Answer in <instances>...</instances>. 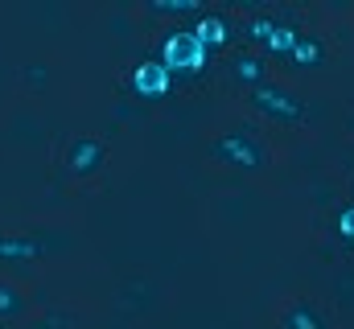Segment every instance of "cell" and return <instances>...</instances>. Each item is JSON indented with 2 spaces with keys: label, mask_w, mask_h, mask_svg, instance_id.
I'll use <instances>...</instances> for the list:
<instances>
[{
  "label": "cell",
  "mask_w": 354,
  "mask_h": 329,
  "mask_svg": "<svg viewBox=\"0 0 354 329\" xmlns=\"http://www.w3.org/2000/svg\"><path fill=\"white\" fill-rule=\"evenodd\" d=\"M161 62H165L169 75L198 79V75H206V66H210V50H206L189 29H169V37L161 41Z\"/></svg>",
  "instance_id": "obj_1"
},
{
  "label": "cell",
  "mask_w": 354,
  "mask_h": 329,
  "mask_svg": "<svg viewBox=\"0 0 354 329\" xmlns=\"http://www.w3.org/2000/svg\"><path fill=\"white\" fill-rule=\"evenodd\" d=\"M210 157L223 164H239V169H260L268 161V149L252 128H235L210 140Z\"/></svg>",
  "instance_id": "obj_2"
},
{
  "label": "cell",
  "mask_w": 354,
  "mask_h": 329,
  "mask_svg": "<svg viewBox=\"0 0 354 329\" xmlns=\"http://www.w3.org/2000/svg\"><path fill=\"white\" fill-rule=\"evenodd\" d=\"M248 103L268 115V120H276V124H301L305 115H309V103L301 99V95H292V91H284V86H276V82H264V86H252V95H248Z\"/></svg>",
  "instance_id": "obj_3"
},
{
  "label": "cell",
  "mask_w": 354,
  "mask_h": 329,
  "mask_svg": "<svg viewBox=\"0 0 354 329\" xmlns=\"http://www.w3.org/2000/svg\"><path fill=\"white\" fill-rule=\"evenodd\" d=\"M248 37H252V46H260L268 50L272 58H292V50H297V41H301V29L292 25V21H280V17H252L248 21Z\"/></svg>",
  "instance_id": "obj_4"
},
{
  "label": "cell",
  "mask_w": 354,
  "mask_h": 329,
  "mask_svg": "<svg viewBox=\"0 0 354 329\" xmlns=\"http://www.w3.org/2000/svg\"><path fill=\"white\" fill-rule=\"evenodd\" d=\"M128 82H132L136 99H149V103H157V99H165V95L174 91V75L165 70L161 58H145V62H136Z\"/></svg>",
  "instance_id": "obj_5"
},
{
  "label": "cell",
  "mask_w": 354,
  "mask_h": 329,
  "mask_svg": "<svg viewBox=\"0 0 354 329\" xmlns=\"http://www.w3.org/2000/svg\"><path fill=\"white\" fill-rule=\"evenodd\" d=\"M66 164H71V173L75 177H91V173H99L103 164H107V144L99 140V136H75L71 140V149H66Z\"/></svg>",
  "instance_id": "obj_6"
},
{
  "label": "cell",
  "mask_w": 354,
  "mask_h": 329,
  "mask_svg": "<svg viewBox=\"0 0 354 329\" xmlns=\"http://www.w3.org/2000/svg\"><path fill=\"white\" fill-rule=\"evenodd\" d=\"M189 33H194L210 54H214V50H223V46L231 41V33H235V29H231V21H227L223 12H198V21L189 25Z\"/></svg>",
  "instance_id": "obj_7"
},
{
  "label": "cell",
  "mask_w": 354,
  "mask_h": 329,
  "mask_svg": "<svg viewBox=\"0 0 354 329\" xmlns=\"http://www.w3.org/2000/svg\"><path fill=\"white\" fill-rule=\"evenodd\" d=\"M41 255H46V243L37 235H0V259L4 263H29Z\"/></svg>",
  "instance_id": "obj_8"
},
{
  "label": "cell",
  "mask_w": 354,
  "mask_h": 329,
  "mask_svg": "<svg viewBox=\"0 0 354 329\" xmlns=\"http://www.w3.org/2000/svg\"><path fill=\"white\" fill-rule=\"evenodd\" d=\"M280 329H330L326 326V317L317 313V305H309V301H297L284 317H280Z\"/></svg>",
  "instance_id": "obj_9"
},
{
  "label": "cell",
  "mask_w": 354,
  "mask_h": 329,
  "mask_svg": "<svg viewBox=\"0 0 354 329\" xmlns=\"http://www.w3.org/2000/svg\"><path fill=\"white\" fill-rule=\"evenodd\" d=\"M231 75H235L239 82L264 86V82H268V66H264V58H256V54H235V62H231Z\"/></svg>",
  "instance_id": "obj_10"
},
{
  "label": "cell",
  "mask_w": 354,
  "mask_h": 329,
  "mask_svg": "<svg viewBox=\"0 0 354 329\" xmlns=\"http://www.w3.org/2000/svg\"><path fill=\"white\" fill-rule=\"evenodd\" d=\"M322 58H326V41L317 33H301L297 50H292V62L305 66V70H313V66H322Z\"/></svg>",
  "instance_id": "obj_11"
},
{
  "label": "cell",
  "mask_w": 354,
  "mask_h": 329,
  "mask_svg": "<svg viewBox=\"0 0 354 329\" xmlns=\"http://www.w3.org/2000/svg\"><path fill=\"white\" fill-rule=\"evenodd\" d=\"M21 313H25V297H21V288L0 284V321H12V317H21Z\"/></svg>",
  "instance_id": "obj_12"
},
{
  "label": "cell",
  "mask_w": 354,
  "mask_h": 329,
  "mask_svg": "<svg viewBox=\"0 0 354 329\" xmlns=\"http://www.w3.org/2000/svg\"><path fill=\"white\" fill-rule=\"evenodd\" d=\"M334 231H338V239H342V243L354 247V206H342V210H338V223H334Z\"/></svg>",
  "instance_id": "obj_13"
},
{
  "label": "cell",
  "mask_w": 354,
  "mask_h": 329,
  "mask_svg": "<svg viewBox=\"0 0 354 329\" xmlns=\"http://www.w3.org/2000/svg\"><path fill=\"white\" fill-rule=\"evenodd\" d=\"M153 8H157V12H198V4H189V0H174V4H169V0H157Z\"/></svg>",
  "instance_id": "obj_14"
}]
</instances>
